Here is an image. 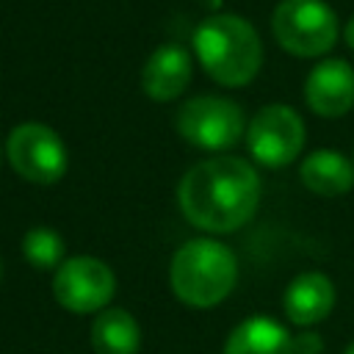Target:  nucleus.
Returning a JSON list of instances; mask_svg holds the SVG:
<instances>
[{"label": "nucleus", "mask_w": 354, "mask_h": 354, "mask_svg": "<svg viewBox=\"0 0 354 354\" xmlns=\"http://www.w3.org/2000/svg\"><path fill=\"white\" fill-rule=\"evenodd\" d=\"M277 44L299 58H318L337 41V17L324 0H282L271 14Z\"/></svg>", "instance_id": "obj_4"}, {"label": "nucleus", "mask_w": 354, "mask_h": 354, "mask_svg": "<svg viewBox=\"0 0 354 354\" xmlns=\"http://www.w3.org/2000/svg\"><path fill=\"white\" fill-rule=\"evenodd\" d=\"M91 346L97 354H138L141 326L122 307H105L94 315Z\"/></svg>", "instance_id": "obj_14"}, {"label": "nucleus", "mask_w": 354, "mask_h": 354, "mask_svg": "<svg viewBox=\"0 0 354 354\" xmlns=\"http://www.w3.org/2000/svg\"><path fill=\"white\" fill-rule=\"evenodd\" d=\"M191 83V55L180 44H160L141 69V88L155 102L177 100Z\"/></svg>", "instance_id": "obj_10"}, {"label": "nucleus", "mask_w": 354, "mask_h": 354, "mask_svg": "<svg viewBox=\"0 0 354 354\" xmlns=\"http://www.w3.org/2000/svg\"><path fill=\"white\" fill-rule=\"evenodd\" d=\"M6 155H8L11 169L22 180L39 183V185L58 183L69 163L61 136L41 122L17 124L6 141Z\"/></svg>", "instance_id": "obj_6"}, {"label": "nucleus", "mask_w": 354, "mask_h": 354, "mask_svg": "<svg viewBox=\"0 0 354 354\" xmlns=\"http://www.w3.org/2000/svg\"><path fill=\"white\" fill-rule=\"evenodd\" d=\"M304 100L313 113L337 119L354 105V69L343 58H326L313 66L304 83Z\"/></svg>", "instance_id": "obj_9"}, {"label": "nucleus", "mask_w": 354, "mask_h": 354, "mask_svg": "<svg viewBox=\"0 0 354 354\" xmlns=\"http://www.w3.org/2000/svg\"><path fill=\"white\" fill-rule=\"evenodd\" d=\"M194 53L202 69L221 86H246L263 64L257 30L238 14H210L194 30Z\"/></svg>", "instance_id": "obj_2"}, {"label": "nucleus", "mask_w": 354, "mask_h": 354, "mask_svg": "<svg viewBox=\"0 0 354 354\" xmlns=\"http://www.w3.org/2000/svg\"><path fill=\"white\" fill-rule=\"evenodd\" d=\"M169 279L180 301L191 307H213L230 296L238 279V260L221 241L194 238L174 252Z\"/></svg>", "instance_id": "obj_3"}, {"label": "nucleus", "mask_w": 354, "mask_h": 354, "mask_svg": "<svg viewBox=\"0 0 354 354\" xmlns=\"http://www.w3.org/2000/svg\"><path fill=\"white\" fill-rule=\"evenodd\" d=\"M301 183L321 196H340L354 185V163L337 149H315L299 166Z\"/></svg>", "instance_id": "obj_13"}, {"label": "nucleus", "mask_w": 354, "mask_h": 354, "mask_svg": "<svg viewBox=\"0 0 354 354\" xmlns=\"http://www.w3.org/2000/svg\"><path fill=\"white\" fill-rule=\"evenodd\" d=\"M22 257L33 268H58L64 263V238L50 227H33L22 238Z\"/></svg>", "instance_id": "obj_15"}, {"label": "nucleus", "mask_w": 354, "mask_h": 354, "mask_svg": "<svg viewBox=\"0 0 354 354\" xmlns=\"http://www.w3.org/2000/svg\"><path fill=\"white\" fill-rule=\"evenodd\" d=\"M260 199V177L232 155H216L191 166L177 188L183 216L207 232H232L243 227Z\"/></svg>", "instance_id": "obj_1"}, {"label": "nucleus", "mask_w": 354, "mask_h": 354, "mask_svg": "<svg viewBox=\"0 0 354 354\" xmlns=\"http://www.w3.org/2000/svg\"><path fill=\"white\" fill-rule=\"evenodd\" d=\"M246 147L252 158L268 169L288 166L299 158L304 147V122L290 105L271 102L260 108L249 122Z\"/></svg>", "instance_id": "obj_7"}, {"label": "nucleus", "mask_w": 354, "mask_h": 354, "mask_svg": "<svg viewBox=\"0 0 354 354\" xmlns=\"http://www.w3.org/2000/svg\"><path fill=\"white\" fill-rule=\"evenodd\" d=\"M346 354H354V343H351V346H348V348H346Z\"/></svg>", "instance_id": "obj_18"}, {"label": "nucleus", "mask_w": 354, "mask_h": 354, "mask_svg": "<svg viewBox=\"0 0 354 354\" xmlns=\"http://www.w3.org/2000/svg\"><path fill=\"white\" fill-rule=\"evenodd\" d=\"M116 290V277L108 263L80 254L55 268L53 296L69 313H100L108 307Z\"/></svg>", "instance_id": "obj_8"}, {"label": "nucleus", "mask_w": 354, "mask_h": 354, "mask_svg": "<svg viewBox=\"0 0 354 354\" xmlns=\"http://www.w3.org/2000/svg\"><path fill=\"white\" fill-rule=\"evenodd\" d=\"M285 315L296 326H313L324 321L335 307V285L321 271H304L296 279H290L285 299H282Z\"/></svg>", "instance_id": "obj_11"}, {"label": "nucleus", "mask_w": 354, "mask_h": 354, "mask_svg": "<svg viewBox=\"0 0 354 354\" xmlns=\"http://www.w3.org/2000/svg\"><path fill=\"white\" fill-rule=\"evenodd\" d=\"M177 133L199 149H210V152L230 149L246 133L243 108L216 94L194 97L177 111Z\"/></svg>", "instance_id": "obj_5"}, {"label": "nucleus", "mask_w": 354, "mask_h": 354, "mask_svg": "<svg viewBox=\"0 0 354 354\" xmlns=\"http://www.w3.org/2000/svg\"><path fill=\"white\" fill-rule=\"evenodd\" d=\"M343 36H346V44L354 50V17L346 22V30H343Z\"/></svg>", "instance_id": "obj_17"}, {"label": "nucleus", "mask_w": 354, "mask_h": 354, "mask_svg": "<svg viewBox=\"0 0 354 354\" xmlns=\"http://www.w3.org/2000/svg\"><path fill=\"white\" fill-rule=\"evenodd\" d=\"M293 346H296V354H321L324 340L313 332H301L299 337H293Z\"/></svg>", "instance_id": "obj_16"}, {"label": "nucleus", "mask_w": 354, "mask_h": 354, "mask_svg": "<svg viewBox=\"0 0 354 354\" xmlns=\"http://www.w3.org/2000/svg\"><path fill=\"white\" fill-rule=\"evenodd\" d=\"M224 354H296V346L282 324L266 315H254L230 332Z\"/></svg>", "instance_id": "obj_12"}]
</instances>
